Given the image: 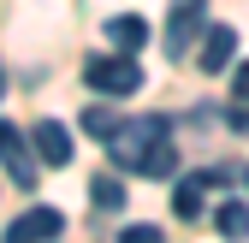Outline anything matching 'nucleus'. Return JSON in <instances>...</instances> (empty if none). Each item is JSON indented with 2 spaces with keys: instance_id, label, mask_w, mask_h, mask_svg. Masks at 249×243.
Listing matches in <instances>:
<instances>
[{
  "instance_id": "f257e3e1",
  "label": "nucleus",
  "mask_w": 249,
  "mask_h": 243,
  "mask_svg": "<svg viewBox=\"0 0 249 243\" xmlns=\"http://www.w3.org/2000/svg\"><path fill=\"white\" fill-rule=\"evenodd\" d=\"M160 137H172V119L142 113V119H131V125H119V131L107 137V155H113V166H119V172H137V166H142V155H148Z\"/></svg>"
},
{
  "instance_id": "f03ea898",
  "label": "nucleus",
  "mask_w": 249,
  "mask_h": 243,
  "mask_svg": "<svg viewBox=\"0 0 249 243\" xmlns=\"http://www.w3.org/2000/svg\"><path fill=\"white\" fill-rule=\"evenodd\" d=\"M83 83L95 95H137L142 89V66L131 53H89L83 59Z\"/></svg>"
},
{
  "instance_id": "7ed1b4c3",
  "label": "nucleus",
  "mask_w": 249,
  "mask_h": 243,
  "mask_svg": "<svg viewBox=\"0 0 249 243\" xmlns=\"http://www.w3.org/2000/svg\"><path fill=\"white\" fill-rule=\"evenodd\" d=\"M202 18H208V0H172V12H166V53L172 59H184V48H196Z\"/></svg>"
},
{
  "instance_id": "20e7f679",
  "label": "nucleus",
  "mask_w": 249,
  "mask_h": 243,
  "mask_svg": "<svg viewBox=\"0 0 249 243\" xmlns=\"http://www.w3.org/2000/svg\"><path fill=\"white\" fill-rule=\"evenodd\" d=\"M0 166H6V178L18 190H30L36 184V160H30V137L18 131V125H6L0 119Z\"/></svg>"
},
{
  "instance_id": "39448f33",
  "label": "nucleus",
  "mask_w": 249,
  "mask_h": 243,
  "mask_svg": "<svg viewBox=\"0 0 249 243\" xmlns=\"http://www.w3.org/2000/svg\"><path fill=\"white\" fill-rule=\"evenodd\" d=\"M66 231V214H59V208H24V214L6 226V243H48V237H59Z\"/></svg>"
},
{
  "instance_id": "423d86ee",
  "label": "nucleus",
  "mask_w": 249,
  "mask_h": 243,
  "mask_svg": "<svg viewBox=\"0 0 249 243\" xmlns=\"http://www.w3.org/2000/svg\"><path fill=\"white\" fill-rule=\"evenodd\" d=\"M196 48H202V53H196V66L213 77V71H226V66H231L237 30H231V24H213V30H202V36H196Z\"/></svg>"
},
{
  "instance_id": "0eeeda50",
  "label": "nucleus",
  "mask_w": 249,
  "mask_h": 243,
  "mask_svg": "<svg viewBox=\"0 0 249 243\" xmlns=\"http://www.w3.org/2000/svg\"><path fill=\"white\" fill-rule=\"evenodd\" d=\"M30 148L42 155V166H71V131L59 125V119H42L36 137H30Z\"/></svg>"
},
{
  "instance_id": "6e6552de",
  "label": "nucleus",
  "mask_w": 249,
  "mask_h": 243,
  "mask_svg": "<svg viewBox=\"0 0 249 243\" xmlns=\"http://www.w3.org/2000/svg\"><path fill=\"white\" fill-rule=\"evenodd\" d=\"M107 42H119L124 53H137V48L148 42V18H142V12H119V18H107Z\"/></svg>"
},
{
  "instance_id": "1a4fd4ad",
  "label": "nucleus",
  "mask_w": 249,
  "mask_h": 243,
  "mask_svg": "<svg viewBox=\"0 0 249 243\" xmlns=\"http://www.w3.org/2000/svg\"><path fill=\"white\" fill-rule=\"evenodd\" d=\"M89 202H95L101 214H119V208H124V184H119L113 172L107 178H89Z\"/></svg>"
},
{
  "instance_id": "9d476101",
  "label": "nucleus",
  "mask_w": 249,
  "mask_h": 243,
  "mask_svg": "<svg viewBox=\"0 0 249 243\" xmlns=\"http://www.w3.org/2000/svg\"><path fill=\"white\" fill-rule=\"evenodd\" d=\"M172 166H178V148L160 137V142H154L148 155H142V166H137V172H142V178H172Z\"/></svg>"
},
{
  "instance_id": "9b49d317",
  "label": "nucleus",
  "mask_w": 249,
  "mask_h": 243,
  "mask_svg": "<svg viewBox=\"0 0 249 243\" xmlns=\"http://www.w3.org/2000/svg\"><path fill=\"white\" fill-rule=\"evenodd\" d=\"M226 237H249V202H220V214H213Z\"/></svg>"
},
{
  "instance_id": "f8f14e48",
  "label": "nucleus",
  "mask_w": 249,
  "mask_h": 243,
  "mask_svg": "<svg viewBox=\"0 0 249 243\" xmlns=\"http://www.w3.org/2000/svg\"><path fill=\"white\" fill-rule=\"evenodd\" d=\"M172 214H178V220H202V184L184 178V184L172 190Z\"/></svg>"
},
{
  "instance_id": "ddd939ff",
  "label": "nucleus",
  "mask_w": 249,
  "mask_h": 243,
  "mask_svg": "<svg viewBox=\"0 0 249 243\" xmlns=\"http://www.w3.org/2000/svg\"><path fill=\"white\" fill-rule=\"evenodd\" d=\"M119 125H124V119H119V113H107V107H83V131H89V137H95V142H107V137H113Z\"/></svg>"
},
{
  "instance_id": "4468645a",
  "label": "nucleus",
  "mask_w": 249,
  "mask_h": 243,
  "mask_svg": "<svg viewBox=\"0 0 249 243\" xmlns=\"http://www.w3.org/2000/svg\"><path fill=\"white\" fill-rule=\"evenodd\" d=\"M119 243H166V237H160V226H124Z\"/></svg>"
},
{
  "instance_id": "2eb2a0df",
  "label": "nucleus",
  "mask_w": 249,
  "mask_h": 243,
  "mask_svg": "<svg viewBox=\"0 0 249 243\" xmlns=\"http://www.w3.org/2000/svg\"><path fill=\"white\" fill-rule=\"evenodd\" d=\"M231 95H237V101L249 107V59H243V66H237V71H231Z\"/></svg>"
},
{
  "instance_id": "dca6fc26",
  "label": "nucleus",
  "mask_w": 249,
  "mask_h": 243,
  "mask_svg": "<svg viewBox=\"0 0 249 243\" xmlns=\"http://www.w3.org/2000/svg\"><path fill=\"white\" fill-rule=\"evenodd\" d=\"M0 95H6V71H0Z\"/></svg>"
},
{
  "instance_id": "f3484780",
  "label": "nucleus",
  "mask_w": 249,
  "mask_h": 243,
  "mask_svg": "<svg viewBox=\"0 0 249 243\" xmlns=\"http://www.w3.org/2000/svg\"><path fill=\"white\" fill-rule=\"evenodd\" d=\"M243 184H249V172H243Z\"/></svg>"
}]
</instances>
